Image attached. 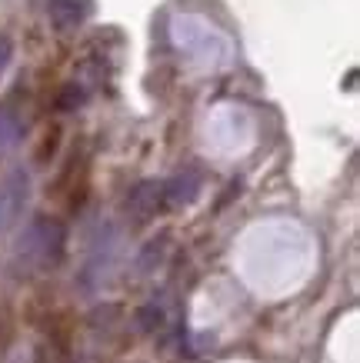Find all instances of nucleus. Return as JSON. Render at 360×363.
<instances>
[{"label": "nucleus", "instance_id": "f257e3e1", "mask_svg": "<svg viewBox=\"0 0 360 363\" xmlns=\"http://www.w3.org/2000/svg\"><path fill=\"white\" fill-rule=\"evenodd\" d=\"M47 17L57 30H77L94 17V0H47Z\"/></svg>", "mask_w": 360, "mask_h": 363}, {"label": "nucleus", "instance_id": "f03ea898", "mask_svg": "<svg viewBox=\"0 0 360 363\" xmlns=\"http://www.w3.org/2000/svg\"><path fill=\"white\" fill-rule=\"evenodd\" d=\"M160 197H164V187H160V184H141V187L133 190V197L127 200V207L147 217V213H153V210H157Z\"/></svg>", "mask_w": 360, "mask_h": 363}, {"label": "nucleus", "instance_id": "7ed1b4c3", "mask_svg": "<svg viewBox=\"0 0 360 363\" xmlns=\"http://www.w3.org/2000/svg\"><path fill=\"white\" fill-rule=\"evenodd\" d=\"M197 187H200L197 174L177 177V180H170V184L164 187V197H167V203H187V200H194Z\"/></svg>", "mask_w": 360, "mask_h": 363}, {"label": "nucleus", "instance_id": "20e7f679", "mask_svg": "<svg viewBox=\"0 0 360 363\" xmlns=\"http://www.w3.org/2000/svg\"><path fill=\"white\" fill-rule=\"evenodd\" d=\"M11 57H13L11 37H0V77H4V70H7V64H11Z\"/></svg>", "mask_w": 360, "mask_h": 363}]
</instances>
